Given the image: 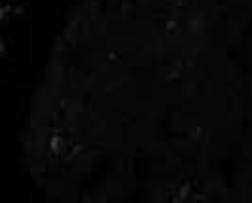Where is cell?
Wrapping results in <instances>:
<instances>
[{"instance_id":"6da1fadb","label":"cell","mask_w":252,"mask_h":203,"mask_svg":"<svg viewBox=\"0 0 252 203\" xmlns=\"http://www.w3.org/2000/svg\"><path fill=\"white\" fill-rule=\"evenodd\" d=\"M235 4H237V8H239L241 13H243L247 25L251 27V31H252V0H235Z\"/></svg>"}]
</instances>
